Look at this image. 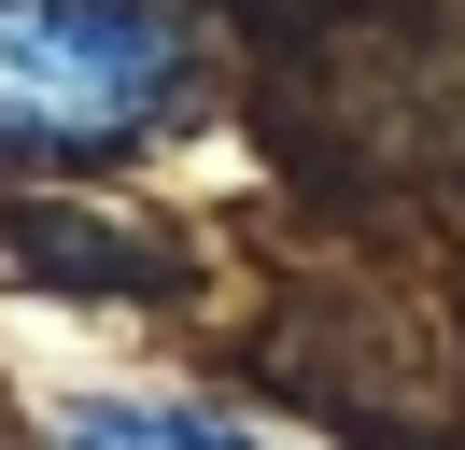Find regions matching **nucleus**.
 I'll list each match as a JSON object with an SVG mask.
<instances>
[{"mask_svg":"<svg viewBox=\"0 0 465 450\" xmlns=\"http://www.w3.org/2000/svg\"><path fill=\"white\" fill-rule=\"evenodd\" d=\"M183 99L170 0H0V155H99Z\"/></svg>","mask_w":465,"mask_h":450,"instance_id":"f257e3e1","label":"nucleus"},{"mask_svg":"<svg viewBox=\"0 0 465 450\" xmlns=\"http://www.w3.org/2000/svg\"><path fill=\"white\" fill-rule=\"evenodd\" d=\"M57 450H268V436L170 408V394H85V408H57Z\"/></svg>","mask_w":465,"mask_h":450,"instance_id":"f03ea898","label":"nucleus"}]
</instances>
